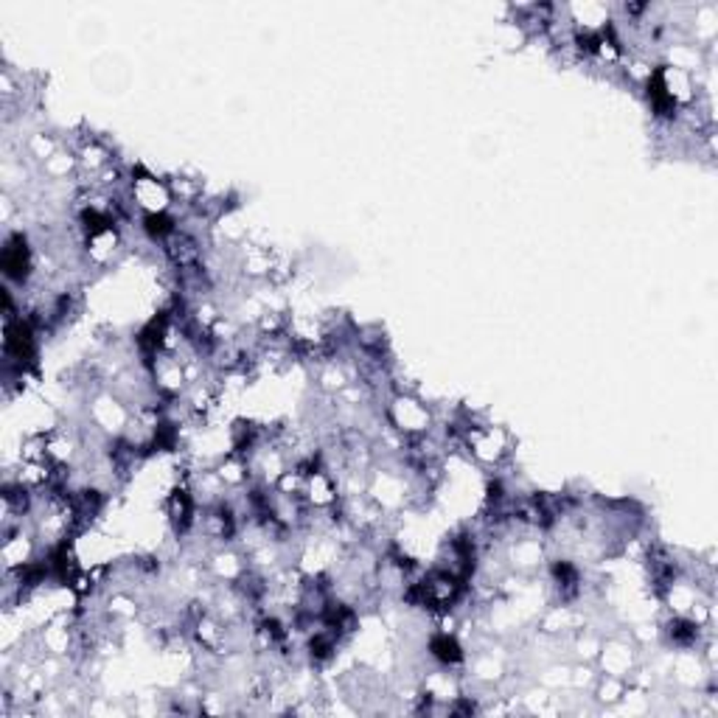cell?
I'll return each instance as SVG.
<instances>
[{"mask_svg": "<svg viewBox=\"0 0 718 718\" xmlns=\"http://www.w3.org/2000/svg\"><path fill=\"white\" fill-rule=\"evenodd\" d=\"M427 649H429V657L441 662L443 668H455L463 662V645L458 642L455 634H449V632H435L433 637H429Z\"/></svg>", "mask_w": 718, "mask_h": 718, "instance_id": "6da1fadb", "label": "cell"}]
</instances>
